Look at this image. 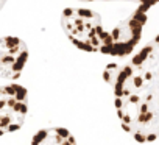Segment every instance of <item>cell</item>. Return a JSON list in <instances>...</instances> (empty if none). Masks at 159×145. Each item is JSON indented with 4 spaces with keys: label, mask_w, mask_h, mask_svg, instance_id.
Wrapping results in <instances>:
<instances>
[{
    "label": "cell",
    "mask_w": 159,
    "mask_h": 145,
    "mask_svg": "<svg viewBox=\"0 0 159 145\" xmlns=\"http://www.w3.org/2000/svg\"><path fill=\"white\" fill-rule=\"evenodd\" d=\"M105 80L122 128L137 142L159 139V34L128 61L109 64Z\"/></svg>",
    "instance_id": "1"
},
{
    "label": "cell",
    "mask_w": 159,
    "mask_h": 145,
    "mask_svg": "<svg viewBox=\"0 0 159 145\" xmlns=\"http://www.w3.org/2000/svg\"><path fill=\"white\" fill-rule=\"evenodd\" d=\"M61 25L80 50L119 56L116 34L105 28L98 13L86 8H66L61 14Z\"/></svg>",
    "instance_id": "2"
},
{
    "label": "cell",
    "mask_w": 159,
    "mask_h": 145,
    "mask_svg": "<svg viewBox=\"0 0 159 145\" xmlns=\"http://www.w3.org/2000/svg\"><path fill=\"white\" fill-rule=\"evenodd\" d=\"M28 112V92L20 84L0 86V136L20 129Z\"/></svg>",
    "instance_id": "3"
},
{
    "label": "cell",
    "mask_w": 159,
    "mask_h": 145,
    "mask_svg": "<svg viewBox=\"0 0 159 145\" xmlns=\"http://www.w3.org/2000/svg\"><path fill=\"white\" fill-rule=\"evenodd\" d=\"M28 61L27 44L14 36L0 38V78L16 80Z\"/></svg>",
    "instance_id": "4"
},
{
    "label": "cell",
    "mask_w": 159,
    "mask_h": 145,
    "mask_svg": "<svg viewBox=\"0 0 159 145\" xmlns=\"http://www.w3.org/2000/svg\"><path fill=\"white\" fill-rule=\"evenodd\" d=\"M31 145H76V140L69 129L53 126L38 131L31 139Z\"/></svg>",
    "instance_id": "5"
},
{
    "label": "cell",
    "mask_w": 159,
    "mask_h": 145,
    "mask_svg": "<svg viewBox=\"0 0 159 145\" xmlns=\"http://www.w3.org/2000/svg\"><path fill=\"white\" fill-rule=\"evenodd\" d=\"M8 2V0H0V11H2V8L5 7V3Z\"/></svg>",
    "instance_id": "6"
}]
</instances>
